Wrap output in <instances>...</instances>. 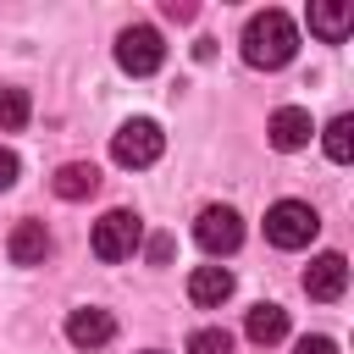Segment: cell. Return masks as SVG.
Here are the masks:
<instances>
[{"mask_svg": "<svg viewBox=\"0 0 354 354\" xmlns=\"http://www.w3.org/2000/svg\"><path fill=\"white\" fill-rule=\"evenodd\" d=\"M238 44H243V61H249V66L277 72V66L293 61V50H299V28H293L288 11L266 6V11H254V17L243 22V39H238Z\"/></svg>", "mask_w": 354, "mask_h": 354, "instance_id": "1", "label": "cell"}, {"mask_svg": "<svg viewBox=\"0 0 354 354\" xmlns=\"http://www.w3.org/2000/svg\"><path fill=\"white\" fill-rule=\"evenodd\" d=\"M160 149H166V133H160V122H149V116H133V122H122V127L111 133V160L127 166V171L155 166Z\"/></svg>", "mask_w": 354, "mask_h": 354, "instance_id": "2", "label": "cell"}, {"mask_svg": "<svg viewBox=\"0 0 354 354\" xmlns=\"http://www.w3.org/2000/svg\"><path fill=\"white\" fill-rule=\"evenodd\" d=\"M315 232H321V216H315L304 199H277V205L266 210V238H271L277 249H304Z\"/></svg>", "mask_w": 354, "mask_h": 354, "instance_id": "3", "label": "cell"}, {"mask_svg": "<svg viewBox=\"0 0 354 354\" xmlns=\"http://www.w3.org/2000/svg\"><path fill=\"white\" fill-rule=\"evenodd\" d=\"M94 254L105 260V266H116V260H133V249L144 243V221L133 216V210H105L100 221H94Z\"/></svg>", "mask_w": 354, "mask_h": 354, "instance_id": "4", "label": "cell"}, {"mask_svg": "<svg viewBox=\"0 0 354 354\" xmlns=\"http://www.w3.org/2000/svg\"><path fill=\"white\" fill-rule=\"evenodd\" d=\"M194 243H199L210 260L232 254V249L243 243V216H238L232 205H205V210L194 216Z\"/></svg>", "mask_w": 354, "mask_h": 354, "instance_id": "5", "label": "cell"}, {"mask_svg": "<svg viewBox=\"0 0 354 354\" xmlns=\"http://www.w3.org/2000/svg\"><path fill=\"white\" fill-rule=\"evenodd\" d=\"M160 61H166V44H160L155 28L133 22V28L116 33V66H122L127 77H149V72H160Z\"/></svg>", "mask_w": 354, "mask_h": 354, "instance_id": "6", "label": "cell"}, {"mask_svg": "<svg viewBox=\"0 0 354 354\" xmlns=\"http://www.w3.org/2000/svg\"><path fill=\"white\" fill-rule=\"evenodd\" d=\"M343 288H348V260H343L337 249H326V254H315V260L304 266V293H310V299L332 304V299H343Z\"/></svg>", "mask_w": 354, "mask_h": 354, "instance_id": "7", "label": "cell"}, {"mask_svg": "<svg viewBox=\"0 0 354 354\" xmlns=\"http://www.w3.org/2000/svg\"><path fill=\"white\" fill-rule=\"evenodd\" d=\"M111 337H116V315H111V310L77 304V310L66 315V343H72V348H105Z\"/></svg>", "mask_w": 354, "mask_h": 354, "instance_id": "8", "label": "cell"}, {"mask_svg": "<svg viewBox=\"0 0 354 354\" xmlns=\"http://www.w3.org/2000/svg\"><path fill=\"white\" fill-rule=\"evenodd\" d=\"M266 133H271V144H277L282 155H293V149H304V144L315 138V122H310L304 105H277L271 122H266Z\"/></svg>", "mask_w": 354, "mask_h": 354, "instance_id": "9", "label": "cell"}, {"mask_svg": "<svg viewBox=\"0 0 354 354\" xmlns=\"http://www.w3.org/2000/svg\"><path fill=\"white\" fill-rule=\"evenodd\" d=\"M6 254H11V266H44L50 260V232H44V221H17L11 227V238H6Z\"/></svg>", "mask_w": 354, "mask_h": 354, "instance_id": "10", "label": "cell"}, {"mask_svg": "<svg viewBox=\"0 0 354 354\" xmlns=\"http://www.w3.org/2000/svg\"><path fill=\"white\" fill-rule=\"evenodd\" d=\"M188 299H194L199 310H221V304L232 299V271H227V266H194Z\"/></svg>", "mask_w": 354, "mask_h": 354, "instance_id": "11", "label": "cell"}, {"mask_svg": "<svg viewBox=\"0 0 354 354\" xmlns=\"http://www.w3.org/2000/svg\"><path fill=\"white\" fill-rule=\"evenodd\" d=\"M348 28H354V11H348L343 0H315V6H310V33H315V39L343 44Z\"/></svg>", "mask_w": 354, "mask_h": 354, "instance_id": "12", "label": "cell"}, {"mask_svg": "<svg viewBox=\"0 0 354 354\" xmlns=\"http://www.w3.org/2000/svg\"><path fill=\"white\" fill-rule=\"evenodd\" d=\"M243 337L260 343V348H266V343H282V337H288V310H282V304H254V310L243 315Z\"/></svg>", "mask_w": 354, "mask_h": 354, "instance_id": "13", "label": "cell"}, {"mask_svg": "<svg viewBox=\"0 0 354 354\" xmlns=\"http://www.w3.org/2000/svg\"><path fill=\"white\" fill-rule=\"evenodd\" d=\"M50 188H55V199H88V194L100 188V171H94L88 160H66V166H55Z\"/></svg>", "mask_w": 354, "mask_h": 354, "instance_id": "14", "label": "cell"}, {"mask_svg": "<svg viewBox=\"0 0 354 354\" xmlns=\"http://www.w3.org/2000/svg\"><path fill=\"white\" fill-rule=\"evenodd\" d=\"M321 144H326V160H332V166H348V160H354V116H332Z\"/></svg>", "mask_w": 354, "mask_h": 354, "instance_id": "15", "label": "cell"}, {"mask_svg": "<svg viewBox=\"0 0 354 354\" xmlns=\"http://www.w3.org/2000/svg\"><path fill=\"white\" fill-rule=\"evenodd\" d=\"M28 88H0V133H17L28 122Z\"/></svg>", "mask_w": 354, "mask_h": 354, "instance_id": "16", "label": "cell"}, {"mask_svg": "<svg viewBox=\"0 0 354 354\" xmlns=\"http://www.w3.org/2000/svg\"><path fill=\"white\" fill-rule=\"evenodd\" d=\"M188 354H232V332L227 326H199L188 337Z\"/></svg>", "mask_w": 354, "mask_h": 354, "instance_id": "17", "label": "cell"}, {"mask_svg": "<svg viewBox=\"0 0 354 354\" xmlns=\"http://www.w3.org/2000/svg\"><path fill=\"white\" fill-rule=\"evenodd\" d=\"M144 254H149L155 266H166V260H171V238H166V232H155V238L144 243Z\"/></svg>", "mask_w": 354, "mask_h": 354, "instance_id": "18", "label": "cell"}, {"mask_svg": "<svg viewBox=\"0 0 354 354\" xmlns=\"http://www.w3.org/2000/svg\"><path fill=\"white\" fill-rule=\"evenodd\" d=\"M293 354H337V343L315 332V337H299V348H293Z\"/></svg>", "mask_w": 354, "mask_h": 354, "instance_id": "19", "label": "cell"}, {"mask_svg": "<svg viewBox=\"0 0 354 354\" xmlns=\"http://www.w3.org/2000/svg\"><path fill=\"white\" fill-rule=\"evenodd\" d=\"M17 171H22V166H17V155L0 144V188H11V183H17Z\"/></svg>", "mask_w": 354, "mask_h": 354, "instance_id": "20", "label": "cell"}, {"mask_svg": "<svg viewBox=\"0 0 354 354\" xmlns=\"http://www.w3.org/2000/svg\"><path fill=\"white\" fill-rule=\"evenodd\" d=\"M144 354H166V348H144Z\"/></svg>", "mask_w": 354, "mask_h": 354, "instance_id": "21", "label": "cell"}]
</instances>
